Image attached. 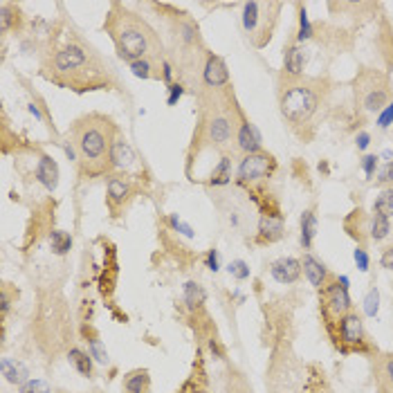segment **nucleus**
<instances>
[{"label":"nucleus","mask_w":393,"mask_h":393,"mask_svg":"<svg viewBox=\"0 0 393 393\" xmlns=\"http://www.w3.org/2000/svg\"><path fill=\"white\" fill-rule=\"evenodd\" d=\"M106 29L110 38H113L119 59H124L128 66L142 61V59H157V61L164 59L160 34L142 16L128 12L126 7L113 5L106 21Z\"/></svg>","instance_id":"obj_1"},{"label":"nucleus","mask_w":393,"mask_h":393,"mask_svg":"<svg viewBox=\"0 0 393 393\" xmlns=\"http://www.w3.org/2000/svg\"><path fill=\"white\" fill-rule=\"evenodd\" d=\"M117 135L115 124L104 115H86L77 119L68 137L72 139L79 153V174L84 178H97L110 171V146Z\"/></svg>","instance_id":"obj_2"},{"label":"nucleus","mask_w":393,"mask_h":393,"mask_svg":"<svg viewBox=\"0 0 393 393\" xmlns=\"http://www.w3.org/2000/svg\"><path fill=\"white\" fill-rule=\"evenodd\" d=\"M49 70H52V79L54 82H61V77H70V84L75 90H79L77 86L84 84L86 90H95L97 77L99 72H104V63L93 49L86 47L84 43H75L70 41L63 47L56 49V54L49 63Z\"/></svg>","instance_id":"obj_3"},{"label":"nucleus","mask_w":393,"mask_h":393,"mask_svg":"<svg viewBox=\"0 0 393 393\" xmlns=\"http://www.w3.org/2000/svg\"><path fill=\"white\" fill-rule=\"evenodd\" d=\"M324 102V86L308 79H286L279 90L281 115L292 128L308 126Z\"/></svg>","instance_id":"obj_4"},{"label":"nucleus","mask_w":393,"mask_h":393,"mask_svg":"<svg viewBox=\"0 0 393 393\" xmlns=\"http://www.w3.org/2000/svg\"><path fill=\"white\" fill-rule=\"evenodd\" d=\"M326 332L330 335L332 346H335L339 353L344 355H350V353H362V355H369L376 348L369 341L364 321L357 315L355 310L346 312L344 317H339L335 324L326 326Z\"/></svg>","instance_id":"obj_5"},{"label":"nucleus","mask_w":393,"mask_h":393,"mask_svg":"<svg viewBox=\"0 0 393 393\" xmlns=\"http://www.w3.org/2000/svg\"><path fill=\"white\" fill-rule=\"evenodd\" d=\"M281 12L279 3H245L243 5V27L254 47H265L277 27Z\"/></svg>","instance_id":"obj_6"},{"label":"nucleus","mask_w":393,"mask_h":393,"mask_svg":"<svg viewBox=\"0 0 393 393\" xmlns=\"http://www.w3.org/2000/svg\"><path fill=\"white\" fill-rule=\"evenodd\" d=\"M355 95L360 97V104L367 113H380L391 102V86L385 75H380L378 70L373 72H362L355 79Z\"/></svg>","instance_id":"obj_7"},{"label":"nucleus","mask_w":393,"mask_h":393,"mask_svg":"<svg viewBox=\"0 0 393 393\" xmlns=\"http://www.w3.org/2000/svg\"><path fill=\"white\" fill-rule=\"evenodd\" d=\"M353 310V299L348 295V288H344L332 275L330 281L319 290V312L324 317V326L335 324L339 317Z\"/></svg>","instance_id":"obj_8"},{"label":"nucleus","mask_w":393,"mask_h":393,"mask_svg":"<svg viewBox=\"0 0 393 393\" xmlns=\"http://www.w3.org/2000/svg\"><path fill=\"white\" fill-rule=\"evenodd\" d=\"M234 135H236V119L234 113H229V110L214 108L203 119V126H200V137L214 148L229 146Z\"/></svg>","instance_id":"obj_9"},{"label":"nucleus","mask_w":393,"mask_h":393,"mask_svg":"<svg viewBox=\"0 0 393 393\" xmlns=\"http://www.w3.org/2000/svg\"><path fill=\"white\" fill-rule=\"evenodd\" d=\"M275 171H277V160L270 153H265V151H261V153L243 155L236 169V178L240 185H256L261 180H268Z\"/></svg>","instance_id":"obj_10"},{"label":"nucleus","mask_w":393,"mask_h":393,"mask_svg":"<svg viewBox=\"0 0 393 393\" xmlns=\"http://www.w3.org/2000/svg\"><path fill=\"white\" fill-rule=\"evenodd\" d=\"M108 160H110V171H117V174H122V176L133 178V174L139 171V160L135 155V151L119 130L113 139V146H110Z\"/></svg>","instance_id":"obj_11"},{"label":"nucleus","mask_w":393,"mask_h":393,"mask_svg":"<svg viewBox=\"0 0 393 393\" xmlns=\"http://www.w3.org/2000/svg\"><path fill=\"white\" fill-rule=\"evenodd\" d=\"M234 142H236V148L240 151V153H245V155L261 153V151H263V137H261L259 128L243 117V113H236Z\"/></svg>","instance_id":"obj_12"},{"label":"nucleus","mask_w":393,"mask_h":393,"mask_svg":"<svg viewBox=\"0 0 393 393\" xmlns=\"http://www.w3.org/2000/svg\"><path fill=\"white\" fill-rule=\"evenodd\" d=\"M133 183H130L128 176L122 174H110L108 176V207L113 214H117L119 209H122L130 198H133Z\"/></svg>","instance_id":"obj_13"},{"label":"nucleus","mask_w":393,"mask_h":393,"mask_svg":"<svg viewBox=\"0 0 393 393\" xmlns=\"http://www.w3.org/2000/svg\"><path fill=\"white\" fill-rule=\"evenodd\" d=\"M301 275H304L301 259H295V256H281L270 265V277L281 286L297 284V281L301 279Z\"/></svg>","instance_id":"obj_14"},{"label":"nucleus","mask_w":393,"mask_h":393,"mask_svg":"<svg viewBox=\"0 0 393 393\" xmlns=\"http://www.w3.org/2000/svg\"><path fill=\"white\" fill-rule=\"evenodd\" d=\"M373 382L376 393H393V353L373 355Z\"/></svg>","instance_id":"obj_15"},{"label":"nucleus","mask_w":393,"mask_h":393,"mask_svg":"<svg viewBox=\"0 0 393 393\" xmlns=\"http://www.w3.org/2000/svg\"><path fill=\"white\" fill-rule=\"evenodd\" d=\"M203 84L211 90H220L229 86V70L225 61L216 54H209L203 66Z\"/></svg>","instance_id":"obj_16"},{"label":"nucleus","mask_w":393,"mask_h":393,"mask_svg":"<svg viewBox=\"0 0 393 393\" xmlns=\"http://www.w3.org/2000/svg\"><path fill=\"white\" fill-rule=\"evenodd\" d=\"M286 234V225L281 214H263L259 220V229H256V243L259 245H270L277 243V240Z\"/></svg>","instance_id":"obj_17"},{"label":"nucleus","mask_w":393,"mask_h":393,"mask_svg":"<svg viewBox=\"0 0 393 393\" xmlns=\"http://www.w3.org/2000/svg\"><path fill=\"white\" fill-rule=\"evenodd\" d=\"M301 268H304V277L308 279V284L317 290L324 288L332 277V272L321 263L317 256H312L310 252H306V254L301 256Z\"/></svg>","instance_id":"obj_18"},{"label":"nucleus","mask_w":393,"mask_h":393,"mask_svg":"<svg viewBox=\"0 0 393 393\" xmlns=\"http://www.w3.org/2000/svg\"><path fill=\"white\" fill-rule=\"evenodd\" d=\"M304 66H306V52L304 45L292 41L284 47V75L286 79H304Z\"/></svg>","instance_id":"obj_19"},{"label":"nucleus","mask_w":393,"mask_h":393,"mask_svg":"<svg viewBox=\"0 0 393 393\" xmlns=\"http://www.w3.org/2000/svg\"><path fill=\"white\" fill-rule=\"evenodd\" d=\"M34 176L47 191H54L59 187V164L54 162V157L41 153V157H38V162H36Z\"/></svg>","instance_id":"obj_20"},{"label":"nucleus","mask_w":393,"mask_h":393,"mask_svg":"<svg viewBox=\"0 0 393 393\" xmlns=\"http://www.w3.org/2000/svg\"><path fill=\"white\" fill-rule=\"evenodd\" d=\"M151 391V373L148 369H133L124 373L122 393H148Z\"/></svg>","instance_id":"obj_21"},{"label":"nucleus","mask_w":393,"mask_h":393,"mask_svg":"<svg viewBox=\"0 0 393 393\" xmlns=\"http://www.w3.org/2000/svg\"><path fill=\"white\" fill-rule=\"evenodd\" d=\"M68 362L75 367V371L79 373V376L84 378H95V360L93 355H90L88 350L84 348H70L68 350Z\"/></svg>","instance_id":"obj_22"},{"label":"nucleus","mask_w":393,"mask_h":393,"mask_svg":"<svg viewBox=\"0 0 393 393\" xmlns=\"http://www.w3.org/2000/svg\"><path fill=\"white\" fill-rule=\"evenodd\" d=\"M0 369H3V376L9 385H16V387H23L25 382L29 380V371L23 362L18 360H9V357H3L0 362Z\"/></svg>","instance_id":"obj_23"},{"label":"nucleus","mask_w":393,"mask_h":393,"mask_svg":"<svg viewBox=\"0 0 393 393\" xmlns=\"http://www.w3.org/2000/svg\"><path fill=\"white\" fill-rule=\"evenodd\" d=\"M299 240H301V247L310 249L312 243H315V236H317V214L312 209H306L304 214H301L299 220Z\"/></svg>","instance_id":"obj_24"},{"label":"nucleus","mask_w":393,"mask_h":393,"mask_svg":"<svg viewBox=\"0 0 393 393\" xmlns=\"http://www.w3.org/2000/svg\"><path fill=\"white\" fill-rule=\"evenodd\" d=\"M183 297H185V306L189 312H198L203 310L205 301H207V290L196 284V281H187L185 288H183Z\"/></svg>","instance_id":"obj_25"},{"label":"nucleus","mask_w":393,"mask_h":393,"mask_svg":"<svg viewBox=\"0 0 393 393\" xmlns=\"http://www.w3.org/2000/svg\"><path fill=\"white\" fill-rule=\"evenodd\" d=\"M162 61H157V59H142V61L130 63L128 68L137 79H162Z\"/></svg>","instance_id":"obj_26"},{"label":"nucleus","mask_w":393,"mask_h":393,"mask_svg":"<svg viewBox=\"0 0 393 393\" xmlns=\"http://www.w3.org/2000/svg\"><path fill=\"white\" fill-rule=\"evenodd\" d=\"M389 234H391V220L380 214H373L369 218V238L376 240V243H382L385 238H389Z\"/></svg>","instance_id":"obj_27"},{"label":"nucleus","mask_w":393,"mask_h":393,"mask_svg":"<svg viewBox=\"0 0 393 393\" xmlns=\"http://www.w3.org/2000/svg\"><path fill=\"white\" fill-rule=\"evenodd\" d=\"M231 183V157L223 155L220 157V162L214 167L211 171V178H209V185L214 187H227Z\"/></svg>","instance_id":"obj_28"},{"label":"nucleus","mask_w":393,"mask_h":393,"mask_svg":"<svg viewBox=\"0 0 393 393\" xmlns=\"http://www.w3.org/2000/svg\"><path fill=\"white\" fill-rule=\"evenodd\" d=\"M49 245L56 256H66L72 249V234H68L63 229H52L49 231Z\"/></svg>","instance_id":"obj_29"},{"label":"nucleus","mask_w":393,"mask_h":393,"mask_svg":"<svg viewBox=\"0 0 393 393\" xmlns=\"http://www.w3.org/2000/svg\"><path fill=\"white\" fill-rule=\"evenodd\" d=\"M373 214H380L385 218H393V187H387L380 191V196L373 203Z\"/></svg>","instance_id":"obj_30"},{"label":"nucleus","mask_w":393,"mask_h":393,"mask_svg":"<svg viewBox=\"0 0 393 393\" xmlns=\"http://www.w3.org/2000/svg\"><path fill=\"white\" fill-rule=\"evenodd\" d=\"M312 34H315V29H312V23H310V18H308V9L304 5H299V27H297L295 41L299 45H304L306 41H310Z\"/></svg>","instance_id":"obj_31"},{"label":"nucleus","mask_w":393,"mask_h":393,"mask_svg":"<svg viewBox=\"0 0 393 393\" xmlns=\"http://www.w3.org/2000/svg\"><path fill=\"white\" fill-rule=\"evenodd\" d=\"M86 341H88V353L93 355V360L97 362V364H102V367L110 364V355H108V350H106L102 339H99L97 335H93V337H88Z\"/></svg>","instance_id":"obj_32"},{"label":"nucleus","mask_w":393,"mask_h":393,"mask_svg":"<svg viewBox=\"0 0 393 393\" xmlns=\"http://www.w3.org/2000/svg\"><path fill=\"white\" fill-rule=\"evenodd\" d=\"M378 310H380V290L373 286L367 292V297H364V315L367 317H376Z\"/></svg>","instance_id":"obj_33"},{"label":"nucleus","mask_w":393,"mask_h":393,"mask_svg":"<svg viewBox=\"0 0 393 393\" xmlns=\"http://www.w3.org/2000/svg\"><path fill=\"white\" fill-rule=\"evenodd\" d=\"M227 272H229V275L234 277L236 281H247V279H249V275H252L249 265L245 263L243 259H236V261H231V263L227 265Z\"/></svg>","instance_id":"obj_34"},{"label":"nucleus","mask_w":393,"mask_h":393,"mask_svg":"<svg viewBox=\"0 0 393 393\" xmlns=\"http://www.w3.org/2000/svg\"><path fill=\"white\" fill-rule=\"evenodd\" d=\"M18 393H52V389H49V385L45 380L29 378L23 387H18Z\"/></svg>","instance_id":"obj_35"},{"label":"nucleus","mask_w":393,"mask_h":393,"mask_svg":"<svg viewBox=\"0 0 393 393\" xmlns=\"http://www.w3.org/2000/svg\"><path fill=\"white\" fill-rule=\"evenodd\" d=\"M353 259H355V265L360 272H369L371 268V256H369V252L364 245H357L355 249H353Z\"/></svg>","instance_id":"obj_36"},{"label":"nucleus","mask_w":393,"mask_h":393,"mask_svg":"<svg viewBox=\"0 0 393 393\" xmlns=\"http://www.w3.org/2000/svg\"><path fill=\"white\" fill-rule=\"evenodd\" d=\"M169 225L174 227L176 231H180V234H185L187 238H194V236H196L194 227H191L189 223H185V220L180 218L178 214H171V216H169Z\"/></svg>","instance_id":"obj_37"},{"label":"nucleus","mask_w":393,"mask_h":393,"mask_svg":"<svg viewBox=\"0 0 393 393\" xmlns=\"http://www.w3.org/2000/svg\"><path fill=\"white\" fill-rule=\"evenodd\" d=\"M378 164H380V157L378 155H364V157L360 160V167H362V171H364V176L369 180H373V176L378 174Z\"/></svg>","instance_id":"obj_38"},{"label":"nucleus","mask_w":393,"mask_h":393,"mask_svg":"<svg viewBox=\"0 0 393 393\" xmlns=\"http://www.w3.org/2000/svg\"><path fill=\"white\" fill-rule=\"evenodd\" d=\"M376 124H378L380 128H389V126L393 124V99H391V102H389V104L378 113Z\"/></svg>","instance_id":"obj_39"},{"label":"nucleus","mask_w":393,"mask_h":393,"mask_svg":"<svg viewBox=\"0 0 393 393\" xmlns=\"http://www.w3.org/2000/svg\"><path fill=\"white\" fill-rule=\"evenodd\" d=\"M185 95V86L183 84H174L167 88V106H176Z\"/></svg>","instance_id":"obj_40"},{"label":"nucleus","mask_w":393,"mask_h":393,"mask_svg":"<svg viewBox=\"0 0 393 393\" xmlns=\"http://www.w3.org/2000/svg\"><path fill=\"white\" fill-rule=\"evenodd\" d=\"M376 183L378 185H393V160L391 162H387L385 167H382L380 171H378V178H376Z\"/></svg>","instance_id":"obj_41"},{"label":"nucleus","mask_w":393,"mask_h":393,"mask_svg":"<svg viewBox=\"0 0 393 393\" xmlns=\"http://www.w3.org/2000/svg\"><path fill=\"white\" fill-rule=\"evenodd\" d=\"M205 265H207V270H211V272H218L220 270V254H218V249H214L211 247L207 254H205Z\"/></svg>","instance_id":"obj_42"},{"label":"nucleus","mask_w":393,"mask_h":393,"mask_svg":"<svg viewBox=\"0 0 393 393\" xmlns=\"http://www.w3.org/2000/svg\"><path fill=\"white\" fill-rule=\"evenodd\" d=\"M9 306H12V295H9V284L3 286V297H0V312H3V319L7 317Z\"/></svg>","instance_id":"obj_43"},{"label":"nucleus","mask_w":393,"mask_h":393,"mask_svg":"<svg viewBox=\"0 0 393 393\" xmlns=\"http://www.w3.org/2000/svg\"><path fill=\"white\" fill-rule=\"evenodd\" d=\"M380 265L385 268V270H391V272H393V245H389V247L382 249V254H380Z\"/></svg>","instance_id":"obj_44"},{"label":"nucleus","mask_w":393,"mask_h":393,"mask_svg":"<svg viewBox=\"0 0 393 393\" xmlns=\"http://www.w3.org/2000/svg\"><path fill=\"white\" fill-rule=\"evenodd\" d=\"M61 146H63V151H66V155H68L70 162H79V153H77V146L72 144V139L66 137L63 142H61Z\"/></svg>","instance_id":"obj_45"},{"label":"nucleus","mask_w":393,"mask_h":393,"mask_svg":"<svg viewBox=\"0 0 393 393\" xmlns=\"http://www.w3.org/2000/svg\"><path fill=\"white\" fill-rule=\"evenodd\" d=\"M162 84L169 88V86H174V66H171L167 59L162 61Z\"/></svg>","instance_id":"obj_46"},{"label":"nucleus","mask_w":393,"mask_h":393,"mask_svg":"<svg viewBox=\"0 0 393 393\" xmlns=\"http://www.w3.org/2000/svg\"><path fill=\"white\" fill-rule=\"evenodd\" d=\"M209 350H211V355H214L216 360H225V348L220 346V341L216 337L209 339Z\"/></svg>","instance_id":"obj_47"},{"label":"nucleus","mask_w":393,"mask_h":393,"mask_svg":"<svg viewBox=\"0 0 393 393\" xmlns=\"http://www.w3.org/2000/svg\"><path fill=\"white\" fill-rule=\"evenodd\" d=\"M369 144H371V135L367 133V130H360V133L355 135V146H357V151H367Z\"/></svg>","instance_id":"obj_48"},{"label":"nucleus","mask_w":393,"mask_h":393,"mask_svg":"<svg viewBox=\"0 0 393 393\" xmlns=\"http://www.w3.org/2000/svg\"><path fill=\"white\" fill-rule=\"evenodd\" d=\"M27 110H29V113H32V115H34V117L38 119V122H43V119H45V117H43V113H41V108H38V106H36L34 102L27 106Z\"/></svg>","instance_id":"obj_49"},{"label":"nucleus","mask_w":393,"mask_h":393,"mask_svg":"<svg viewBox=\"0 0 393 393\" xmlns=\"http://www.w3.org/2000/svg\"><path fill=\"white\" fill-rule=\"evenodd\" d=\"M180 393H187V391H185V389H183V391H180Z\"/></svg>","instance_id":"obj_50"},{"label":"nucleus","mask_w":393,"mask_h":393,"mask_svg":"<svg viewBox=\"0 0 393 393\" xmlns=\"http://www.w3.org/2000/svg\"><path fill=\"white\" fill-rule=\"evenodd\" d=\"M93 393H102V391H93Z\"/></svg>","instance_id":"obj_51"},{"label":"nucleus","mask_w":393,"mask_h":393,"mask_svg":"<svg viewBox=\"0 0 393 393\" xmlns=\"http://www.w3.org/2000/svg\"><path fill=\"white\" fill-rule=\"evenodd\" d=\"M56 393H63V391H56Z\"/></svg>","instance_id":"obj_52"}]
</instances>
